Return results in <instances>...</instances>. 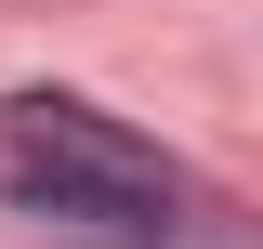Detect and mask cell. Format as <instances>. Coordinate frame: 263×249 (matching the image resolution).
I'll list each match as a JSON object with an SVG mask.
<instances>
[{
    "mask_svg": "<svg viewBox=\"0 0 263 249\" xmlns=\"http://www.w3.org/2000/svg\"><path fill=\"white\" fill-rule=\"evenodd\" d=\"M0 171L53 223H92V236H119V249H158L171 210H184V171H171L145 131H119L105 105H79V92H13L0 105Z\"/></svg>",
    "mask_w": 263,
    "mask_h": 249,
    "instance_id": "cell-1",
    "label": "cell"
}]
</instances>
